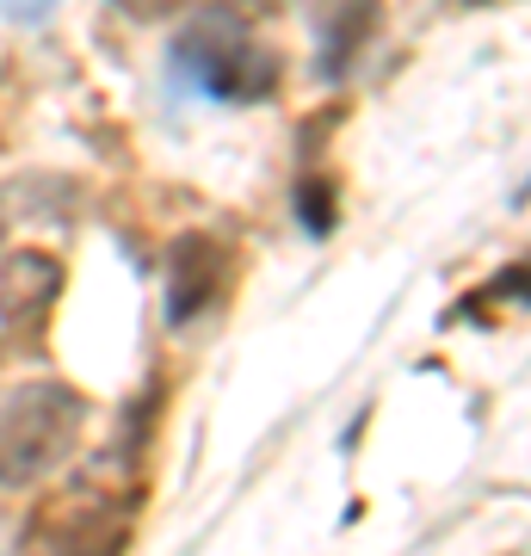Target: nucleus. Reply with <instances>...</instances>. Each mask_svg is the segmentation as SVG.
<instances>
[{
  "instance_id": "nucleus-2",
  "label": "nucleus",
  "mask_w": 531,
  "mask_h": 556,
  "mask_svg": "<svg viewBox=\"0 0 531 556\" xmlns=\"http://www.w3.org/2000/svg\"><path fill=\"white\" fill-rule=\"evenodd\" d=\"M80 433V396L62 383H25L0 402V489L50 477Z\"/></svg>"
},
{
  "instance_id": "nucleus-3",
  "label": "nucleus",
  "mask_w": 531,
  "mask_h": 556,
  "mask_svg": "<svg viewBox=\"0 0 531 556\" xmlns=\"http://www.w3.org/2000/svg\"><path fill=\"white\" fill-rule=\"evenodd\" d=\"M217 260H223V254H217L204 236H192V241L174 254V303H167V309H174V321H192L198 309L211 303V291L223 285V266H217Z\"/></svg>"
},
{
  "instance_id": "nucleus-1",
  "label": "nucleus",
  "mask_w": 531,
  "mask_h": 556,
  "mask_svg": "<svg viewBox=\"0 0 531 556\" xmlns=\"http://www.w3.org/2000/svg\"><path fill=\"white\" fill-rule=\"evenodd\" d=\"M174 68L186 87L211 100H266L278 87V56L236 20V13H198L174 38Z\"/></svg>"
},
{
  "instance_id": "nucleus-4",
  "label": "nucleus",
  "mask_w": 531,
  "mask_h": 556,
  "mask_svg": "<svg viewBox=\"0 0 531 556\" xmlns=\"http://www.w3.org/2000/svg\"><path fill=\"white\" fill-rule=\"evenodd\" d=\"M7 7H38V13H43V7H50V0H7Z\"/></svg>"
},
{
  "instance_id": "nucleus-5",
  "label": "nucleus",
  "mask_w": 531,
  "mask_h": 556,
  "mask_svg": "<svg viewBox=\"0 0 531 556\" xmlns=\"http://www.w3.org/2000/svg\"><path fill=\"white\" fill-rule=\"evenodd\" d=\"M0 241H7V211H0Z\"/></svg>"
}]
</instances>
